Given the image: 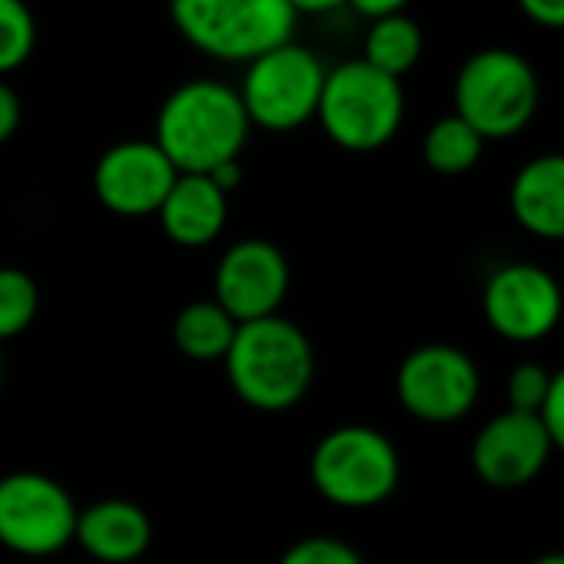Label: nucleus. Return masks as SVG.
Masks as SVG:
<instances>
[{
  "label": "nucleus",
  "mask_w": 564,
  "mask_h": 564,
  "mask_svg": "<svg viewBox=\"0 0 564 564\" xmlns=\"http://www.w3.org/2000/svg\"><path fill=\"white\" fill-rule=\"evenodd\" d=\"M223 362L232 392L259 412L296 409L316 376L313 343L286 316L239 323Z\"/></svg>",
  "instance_id": "obj_2"
},
{
  "label": "nucleus",
  "mask_w": 564,
  "mask_h": 564,
  "mask_svg": "<svg viewBox=\"0 0 564 564\" xmlns=\"http://www.w3.org/2000/svg\"><path fill=\"white\" fill-rule=\"evenodd\" d=\"M554 445L541 415L505 409L488 419L471 442V468L495 491H514L531 485L551 462Z\"/></svg>",
  "instance_id": "obj_12"
},
{
  "label": "nucleus",
  "mask_w": 564,
  "mask_h": 564,
  "mask_svg": "<svg viewBox=\"0 0 564 564\" xmlns=\"http://www.w3.org/2000/svg\"><path fill=\"white\" fill-rule=\"evenodd\" d=\"M481 153H485V140L455 113L438 117L422 140V160L438 176H462L475 170Z\"/></svg>",
  "instance_id": "obj_19"
},
{
  "label": "nucleus",
  "mask_w": 564,
  "mask_h": 564,
  "mask_svg": "<svg viewBox=\"0 0 564 564\" xmlns=\"http://www.w3.org/2000/svg\"><path fill=\"white\" fill-rule=\"evenodd\" d=\"M541 422L547 429V438L554 445V452L564 455V366L557 372H551V389H547V399L541 405Z\"/></svg>",
  "instance_id": "obj_24"
},
{
  "label": "nucleus",
  "mask_w": 564,
  "mask_h": 564,
  "mask_svg": "<svg viewBox=\"0 0 564 564\" xmlns=\"http://www.w3.org/2000/svg\"><path fill=\"white\" fill-rule=\"evenodd\" d=\"M518 8L538 28L564 31V0H518Z\"/></svg>",
  "instance_id": "obj_25"
},
{
  "label": "nucleus",
  "mask_w": 564,
  "mask_h": 564,
  "mask_svg": "<svg viewBox=\"0 0 564 564\" xmlns=\"http://www.w3.org/2000/svg\"><path fill=\"white\" fill-rule=\"evenodd\" d=\"M551 389V372L541 362H518L508 372V409L538 415Z\"/></svg>",
  "instance_id": "obj_22"
},
{
  "label": "nucleus",
  "mask_w": 564,
  "mask_h": 564,
  "mask_svg": "<svg viewBox=\"0 0 564 564\" xmlns=\"http://www.w3.org/2000/svg\"><path fill=\"white\" fill-rule=\"evenodd\" d=\"M346 4L366 18V21H379V18H389V14H405V8L412 0H346Z\"/></svg>",
  "instance_id": "obj_27"
},
{
  "label": "nucleus",
  "mask_w": 564,
  "mask_h": 564,
  "mask_svg": "<svg viewBox=\"0 0 564 564\" xmlns=\"http://www.w3.org/2000/svg\"><path fill=\"white\" fill-rule=\"evenodd\" d=\"M279 564H366V561L349 541H339L329 534H313V538L296 541L279 557Z\"/></svg>",
  "instance_id": "obj_23"
},
{
  "label": "nucleus",
  "mask_w": 564,
  "mask_h": 564,
  "mask_svg": "<svg viewBox=\"0 0 564 564\" xmlns=\"http://www.w3.org/2000/svg\"><path fill=\"white\" fill-rule=\"evenodd\" d=\"M176 176L153 140H123L97 160L94 193L117 216H156Z\"/></svg>",
  "instance_id": "obj_13"
},
{
  "label": "nucleus",
  "mask_w": 564,
  "mask_h": 564,
  "mask_svg": "<svg viewBox=\"0 0 564 564\" xmlns=\"http://www.w3.org/2000/svg\"><path fill=\"white\" fill-rule=\"evenodd\" d=\"M316 120L349 153H376L395 140L405 120L402 80L369 67L362 57L326 70Z\"/></svg>",
  "instance_id": "obj_5"
},
{
  "label": "nucleus",
  "mask_w": 564,
  "mask_h": 564,
  "mask_svg": "<svg viewBox=\"0 0 564 564\" xmlns=\"http://www.w3.org/2000/svg\"><path fill=\"white\" fill-rule=\"evenodd\" d=\"M425 34L409 14H389L379 21H369L366 41H362V61L395 80H402L415 64L422 61Z\"/></svg>",
  "instance_id": "obj_18"
},
{
  "label": "nucleus",
  "mask_w": 564,
  "mask_h": 564,
  "mask_svg": "<svg viewBox=\"0 0 564 564\" xmlns=\"http://www.w3.org/2000/svg\"><path fill=\"white\" fill-rule=\"evenodd\" d=\"M310 478L326 501L359 511L395 495L402 462L386 432L372 425H339L313 448Z\"/></svg>",
  "instance_id": "obj_6"
},
{
  "label": "nucleus",
  "mask_w": 564,
  "mask_h": 564,
  "mask_svg": "<svg viewBox=\"0 0 564 564\" xmlns=\"http://www.w3.org/2000/svg\"><path fill=\"white\" fill-rule=\"evenodd\" d=\"M37 47V18L28 0H0V80L21 70Z\"/></svg>",
  "instance_id": "obj_21"
},
{
  "label": "nucleus",
  "mask_w": 564,
  "mask_h": 564,
  "mask_svg": "<svg viewBox=\"0 0 564 564\" xmlns=\"http://www.w3.org/2000/svg\"><path fill=\"white\" fill-rule=\"evenodd\" d=\"M290 293V262L269 239L232 242L213 275V300L236 319L256 323L279 316Z\"/></svg>",
  "instance_id": "obj_11"
},
{
  "label": "nucleus",
  "mask_w": 564,
  "mask_h": 564,
  "mask_svg": "<svg viewBox=\"0 0 564 564\" xmlns=\"http://www.w3.org/2000/svg\"><path fill=\"white\" fill-rule=\"evenodd\" d=\"M395 395L412 419L452 425L478 405L481 372L465 349L452 343H429L402 359L395 372Z\"/></svg>",
  "instance_id": "obj_9"
},
{
  "label": "nucleus",
  "mask_w": 564,
  "mask_h": 564,
  "mask_svg": "<svg viewBox=\"0 0 564 564\" xmlns=\"http://www.w3.org/2000/svg\"><path fill=\"white\" fill-rule=\"evenodd\" d=\"M156 216H160L163 232L176 246L203 249L223 236L226 216H229V196L209 176L180 173Z\"/></svg>",
  "instance_id": "obj_16"
},
{
  "label": "nucleus",
  "mask_w": 564,
  "mask_h": 564,
  "mask_svg": "<svg viewBox=\"0 0 564 564\" xmlns=\"http://www.w3.org/2000/svg\"><path fill=\"white\" fill-rule=\"evenodd\" d=\"M249 130L236 87L219 80H189L163 100L153 143L166 153L176 173L209 176L216 166L239 160Z\"/></svg>",
  "instance_id": "obj_1"
},
{
  "label": "nucleus",
  "mask_w": 564,
  "mask_h": 564,
  "mask_svg": "<svg viewBox=\"0 0 564 564\" xmlns=\"http://www.w3.org/2000/svg\"><path fill=\"white\" fill-rule=\"evenodd\" d=\"M508 209L528 236L564 242V153L531 156L508 186Z\"/></svg>",
  "instance_id": "obj_15"
},
{
  "label": "nucleus",
  "mask_w": 564,
  "mask_h": 564,
  "mask_svg": "<svg viewBox=\"0 0 564 564\" xmlns=\"http://www.w3.org/2000/svg\"><path fill=\"white\" fill-rule=\"evenodd\" d=\"M74 541L100 564H133L153 541L150 514L127 498H104L77 514Z\"/></svg>",
  "instance_id": "obj_14"
},
{
  "label": "nucleus",
  "mask_w": 564,
  "mask_h": 564,
  "mask_svg": "<svg viewBox=\"0 0 564 564\" xmlns=\"http://www.w3.org/2000/svg\"><path fill=\"white\" fill-rule=\"evenodd\" d=\"M236 329L239 323L216 300H199L180 310L173 323V343L193 362H223Z\"/></svg>",
  "instance_id": "obj_17"
},
{
  "label": "nucleus",
  "mask_w": 564,
  "mask_h": 564,
  "mask_svg": "<svg viewBox=\"0 0 564 564\" xmlns=\"http://www.w3.org/2000/svg\"><path fill=\"white\" fill-rule=\"evenodd\" d=\"M180 37L223 64H249L296 41L300 14L286 0H170Z\"/></svg>",
  "instance_id": "obj_3"
},
{
  "label": "nucleus",
  "mask_w": 564,
  "mask_h": 564,
  "mask_svg": "<svg viewBox=\"0 0 564 564\" xmlns=\"http://www.w3.org/2000/svg\"><path fill=\"white\" fill-rule=\"evenodd\" d=\"M286 4L303 18V14H329V11L343 8L346 0H286Z\"/></svg>",
  "instance_id": "obj_28"
},
{
  "label": "nucleus",
  "mask_w": 564,
  "mask_h": 564,
  "mask_svg": "<svg viewBox=\"0 0 564 564\" xmlns=\"http://www.w3.org/2000/svg\"><path fill=\"white\" fill-rule=\"evenodd\" d=\"M18 127H21V97L8 80H0V147L18 133Z\"/></svg>",
  "instance_id": "obj_26"
},
{
  "label": "nucleus",
  "mask_w": 564,
  "mask_h": 564,
  "mask_svg": "<svg viewBox=\"0 0 564 564\" xmlns=\"http://www.w3.org/2000/svg\"><path fill=\"white\" fill-rule=\"evenodd\" d=\"M455 117H462L485 143L518 137L538 113L541 84L528 57L508 47L475 51L452 84Z\"/></svg>",
  "instance_id": "obj_4"
},
{
  "label": "nucleus",
  "mask_w": 564,
  "mask_h": 564,
  "mask_svg": "<svg viewBox=\"0 0 564 564\" xmlns=\"http://www.w3.org/2000/svg\"><path fill=\"white\" fill-rule=\"evenodd\" d=\"M323 84H326L323 61L310 47L290 41L249 61L236 94L242 100L249 127L269 133H290L316 120Z\"/></svg>",
  "instance_id": "obj_7"
},
{
  "label": "nucleus",
  "mask_w": 564,
  "mask_h": 564,
  "mask_svg": "<svg viewBox=\"0 0 564 564\" xmlns=\"http://www.w3.org/2000/svg\"><path fill=\"white\" fill-rule=\"evenodd\" d=\"M77 501L41 471H11L0 478V544L14 554L47 557L64 551L77 534Z\"/></svg>",
  "instance_id": "obj_8"
},
{
  "label": "nucleus",
  "mask_w": 564,
  "mask_h": 564,
  "mask_svg": "<svg viewBox=\"0 0 564 564\" xmlns=\"http://www.w3.org/2000/svg\"><path fill=\"white\" fill-rule=\"evenodd\" d=\"M0 382H4V352H0Z\"/></svg>",
  "instance_id": "obj_30"
},
{
  "label": "nucleus",
  "mask_w": 564,
  "mask_h": 564,
  "mask_svg": "<svg viewBox=\"0 0 564 564\" xmlns=\"http://www.w3.org/2000/svg\"><path fill=\"white\" fill-rule=\"evenodd\" d=\"M481 316L505 343L534 346L561 326L564 290L538 262H505L485 279Z\"/></svg>",
  "instance_id": "obj_10"
},
{
  "label": "nucleus",
  "mask_w": 564,
  "mask_h": 564,
  "mask_svg": "<svg viewBox=\"0 0 564 564\" xmlns=\"http://www.w3.org/2000/svg\"><path fill=\"white\" fill-rule=\"evenodd\" d=\"M528 564H564V551H547V554H538V557H531Z\"/></svg>",
  "instance_id": "obj_29"
},
{
  "label": "nucleus",
  "mask_w": 564,
  "mask_h": 564,
  "mask_svg": "<svg viewBox=\"0 0 564 564\" xmlns=\"http://www.w3.org/2000/svg\"><path fill=\"white\" fill-rule=\"evenodd\" d=\"M41 310L37 282L14 265H0V343L28 333Z\"/></svg>",
  "instance_id": "obj_20"
}]
</instances>
